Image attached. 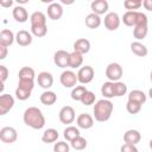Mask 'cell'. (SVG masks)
Returning a JSON list of instances; mask_svg holds the SVG:
<instances>
[{"label": "cell", "mask_w": 152, "mask_h": 152, "mask_svg": "<svg viewBox=\"0 0 152 152\" xmlns=\"http://www.w3.org/2000/svg\"><path fill=\"white\" fill-rule=\"evenodd\" d=\"M24 124L33 129H40L45 126V116L38 107H28L23 114Z\"/></svg>", "instance_id": "6da1fadb"}, {"label": "cell", "mask_w": 152, "mask_h": 152, "mask_svg": "<svg viewBox=\"0 0 152 152\" xmlns=\"http://www.w3.org/2000/svg\"><path fill=\"white\" fill-rule=\"evenodd\" d=\"M113 109H114V106H113V103L108 99L99 100L95 103L94 109H93L95 120L99 121V122H104V121L109 120L110 116H112Z\"/></svg>", "instance_id": "7a4b0ae2"}, {"label": "cell", "mask_w": 152, "mask_h": 152, "mask_svg": "<svg viewBox=\"0 0 152 152\" xmlns=\"http://www.w3.org/2000/svg\"><path fill=\"white\" fill-rule=\"evenodd\" d=\"M122 21L126 26H139L147 25V15L139 11H127L122 15Z\"/></svg>", "instance_id": "3957f363"}, {"label": "cell", "mask_w": 152, "mask_h": 152, "mask_svg": "<svg viewBox=\"0 0 152 152\" xmlns=\"http://www.w3.org/2000/svg\"><path fill=\"white\" fill-rule=\"evenodd\" d=\"M124 75V70L122 66L119 63H109L106 68V77L108 78V81L110 82H118L120 81V78Z\"/></svg>", "instance_id": "277c9868"}, {"label": "cell", "mask_w": 152, "mask_h": 152, "mask_svg": "<svg viewBox=\"0 0 152 152\" xmlns=\"http://www.w3.org/2000/svg\"><path fill=\"white\" fill-rule=\"evenodd\" d=\"M59 81L61 84L65 88H75L76 83L78 82L77 74H75L72 70H64L59 76Z\"/></svg>", "instance_id": "5b68a950"}, {"label": "cell", "mask_w": 152, "mask_h": 152, "mask_svg": "<svg viewBox=\"0 0 152 152\" xmlns=\"http://www.w3.org/2000/svg\"><path fill=\"white\" fill-rule=\"evenodd\" d=\"M94 75H95V72H94L93 66H90V65H84V66H82V68L78 69L77 80H78V82L82 83V84H88V83H90V82L93 81Z\"/></svg>", "instance_id": "8992f818"}, {"label": "cell", "mask_w": 152, "mask_h": 152, "mask_svg": "<svg viewBox=\"0 0 152 152\" xmlns=\"http://www.w3.org/2000/svg\"><path fill=\"white\" fill-rule=\"evenodd\" d=\"M58 118L59 121L64 125H70L74 122L76 115H75V110L71 106H64L61 108L59 113H58Z\"/></svg>", "instance_id": "52a82bcc"}, {"label": "cell", "mask_w": 152, "mask_h": 152, "mask_svg": "<svg viewBox=\"0 0 152 152\" xmlns=\"http://www.w3.org/2000/svg\"><path fill=\"white\" fill-rule=\"evenodd\" d=\"M104 27L108 30V31H115L119 28L120 26V23H121V19L119 17L118 13L115 12H109L104 15Z\"/></svg>", "instance_id": "ba28073f"}, {"label": "cell", "mask_w": 152, "mask_h": 152, "mask_svg": "<svg viewBox=\"0 0 152 152\" xmlns=\"http://www.w3.org/2000/svg\"><path fill=\"white\" fill-rule=\"evenodd\" d=\"M18 138V133L15 131V128L11 127V126H6L2 127L0 129V140L5 144H13Z\"/></svg>", "instance_id": "9c48e42d"}, {"label": "cell", "mask_w": 152, "mask_h": 152, "mask_svg": "<svg viewBox=\"0 0 152 152\" xmlns=\"http://www.w3.org/2000/svg\"><path fill=\"white\" fill-rule=\"evenodd\" d=\"M69 57H70V52L65 50H58L53 55V62L57 66L64 69L69 66Z\"/></svg>", "instance_id": "30bf717a"}, {"label": "cell", "mask_w": 152, "mask_h": 152, "mask_svg": "<svg viewBox=\"0 0 152 152\" xmlns=\"http://www.w3.org/2000/svg\"><path fill=\"white\" fill-rule=\"evenodd\" d=\"M14 106V99L10 94H2L0 96V115L7 114Z\"/></svg>", "instance_id": "8fae6325"}, {"label": "cell", "mask_w": 152, "mask_h": 152, "mask_svg": "<svg viewBox=\"0 0 152 152\" xmlns=\"http://www.w3.org/2000/svg\"><path fill=\"white\" fill-rule=\"evenodd\" d=\"M37 82H38V86L39 87H42L43 89H49V88H51L52 87V84H53V77H52V75L50 74V72H48V71H42V72H39L38 74V76H37Z\"/></svg>", "instance_id": "7c38bea8"}, {"label": "cell", "mask_w": 152, "mask_h": 152, "mask_svg": "<svg viewBox=\"0 0 152 152\" xmlns=\"http://www.w3.org/2000/svg\"><path fill=\"white\" fill-rule=\"evenodd\" d=\"M77 126L78 128H83V129H89L94 126V118L88 114V113H81L77 119H76Z\"/></svg>", "instance_id": "4fadbf2b"}, {"label": "cell", "mask_w": 152, "mask_h": 152, "mask_svg": "<svg viewBox=\"0 0 152 152\" xmlns=\"http://www.w3.org/2000/svg\"><path fill=\"white\" fill-rule=\"evenodd\" d=\"M63 15V7L58 2H51L48 6V17L52 20H58Z\"/></svg>", "instance_id": "5bb4252c"}, {"label": "cell", "mask_w": 152, "mask_h": 152, "mask_svg": "<svg viewBox=\"0 0 152 152\" xmlns=\"http://www.w3.org/2000/svg\"><path fill=\"white\" fill-rule=\"evenodd\" d=\"M108 7H109V5H108V1L107 0H94L90 4V8H91L93 13H95L97 15H101V14L107 13Z\"/></svg>", "instance_id": "9a60e30c"}, {"label": "cell", "mask_w": 152, "mask_h": 152, "mask_svg": "<svg viewBox=\"0 0 152 152\" xmlns=\"http://www.w3.org/2000/svg\"><path fill=\"white\" fill-rule=\"evenodd\" d=\"M140 140H141V134L137 129H128L124 134V141H125V144L137 145Z\"/></svg>", "instance_id": "2e32d148"}, {"label": "cell", "mask_w": 152, "mask_h": 152, "mask_svg": "<svg viewBox=\"0 0 152 152\" xmlns=\"http://www.w3.org/2000/svg\"><path fill=\"white\" fill-rule=\"evenodd\" d=\"M15 42L20 46H27L32 43V34L26 30H20L15 34Z\"/></svg>", "instance_id": "e0dca14e"}, {"label": "cell", "mask_w": 152, "mask_h": 152, "mask_svg": "<svg viewBox=\"0 0 152 152\" xmlns=\"http://www.w3.org/2000/svg\"><path fill=\"white\" fill-rule=\"evenodd\" d=\"M12 15L15 19V21H18V23H25L28 19V13H27L26 8L20 6V5H18V6H15L13 8Z\"/></svg>", "instance_id": "ac0fdd59"}, {"label": "cell", "mask_w": 152, "mask_h": 152, "mask_svg": "<svg viewBox=\"0 0 152 152\" xmlns=\"http://www.w3.org/2000/svg\"><path fill=\"white\" fill-rule=\"evenodd\" d=\"M14 40H15V36L11 30L4 28L0 32V44L1 45H5V46L8 48V46H11L13 44Z\"/></svg>", "instance_id": "d6986e66"}, {"label": "cell", "mask_w": 152, "mask_h": 152, "mask_svg": "<svg viewBox=\"0 0 152 152\" xmlns=\"http://www.w3.org/2000/svg\"><path fill=\"white\" fill-rule=\"evenodd\" d=\"M90 50V42L86 38H80L74 43V51H77L82 55L88 53Z\"/></svg>", "instance_id": "ffe728a7"}, {"label": "cell", "mask_w": 152, "mask_h": 152, "mask_svg": "<svg viewBox=\"0 0 152 152\" xmlns=\"http://www.w3.org/2000/svg\"><path fill=\"white\" fill-rule=\"evenodd\" d=\"M40 102L45 106H52L56 103L57 101V95L55 91H51V90H45L40 94V97H39Z\"/></svg>", "instance_id": "44dd1931"}, {"label": "cell", "mask_w": 152, "mask_h": 152, "mask_svg": "<svg viewBox=\"0 0 152 152\" xmlns=\"http://www.w3.org/2000/svg\"><path fill=\"white\" fill-rule=\"evenodd\" d=\"M147 100V96L146 94L142 91V90H139V89H134L129 93L128 95V101H133V102H137V103H140L141 106L146 102Z\"/></svg>", "instance_id": "7402d4cb"}, {"label": "cell", "mask_w": 152, "mask_h": 152, "mask_svg": "<svg viewBox=\"0 0 152 152\" xmlns=\"http://www.w3.org/2000/svg\"><path fill=\"white\" fill-rule=\"evenodd\" d=\"M131 51H132L135 56H138V57H145V56L148 53L147 48H146L142 43H140V42H138V40L131 43Z\"/></svg>", "instance_id": "603a6c76"}, {"label": "cell", "mask_w": 152, "mask_h": 152, "mask_svg": "<svg viewBox=\"0 0 152 152\" xmlns=\"http://www.w3.org/2000/svg\"><path fill=\"white\" fill-rule=\"evenodd\" d=\"M83 63V55L77 52V51H72L70 52V57H69V68L71 69H76L80 68Z\"/></svg>", "instance_id": "cb8c5ba5"}, {"label": "cell", "mask_w": 152, "mask_h": 152, "mask_svg": "<svg viewBox=\"0 0 152 152\" xmlns=\"http://www.w3.org/2000/svg\"><path fill=\"white\" fill-rule=\"evenodd\" d=\"M58 135L59 134L55 128H48L44 131V133L42 135V141L45 144H52V142L57 141Z\"/></svg>", "instance_id": "d4e9b609"}, {"label": "cell", "mask_w": 152, "mask_h": 152, "mask_svg": "<svg viewBox=\"0 0 152 152\" xmlns=\"http://www.w3.org/2000/svg\"><path fill=\"white\" fill-rule=\"evenodd\" d=\"M84 23H86V26L89 28H97L101 25V18H100V15L91 12L86 17Z\"/></svg>", "instance_id": "484cf974"}, {"label": "cell", "mask_w": 152, "mask_h": 152, "mask_svg": "<svg viewBox=\"0 0 152 152\" xmlns=\"http://www.w3.org/2000/svg\"><path fill=\"white\" fill-rule=\"evenodd\" d=\"M30 21H31V26H33V25H46V15L40 11H36L31 14Z\"/></svg>", "instance_id": "4316f807"}, {"label": "cell", "mask_w": 152, "mask_h": 152, "mask_svg": "<svg viewBox=\"0 0 152 152\" xmlns=\"http://www.w3.org/2000/svg\"><path fill=\"white\" fill-rule=\"evenodd\" d=\"M63 135H64V138H65L68 141H72L75 138L80 137L81 133H80V129H78L77 127H75V126H68V127L64 129Z\"/></svg>", "instance_id": "83f0119b"}, {"label": "cell", "mask_w": 152, "mask_h": 152, "mask_svg": "<svg viewBox=\"0 0 152 152\" xmlns=\"http://www.w3.org/2000/svg\"><path fill=\"white\" fill-rule=\"evenodd\" d=\"M19 80H34L36 77V72L30 66H23L20 70H19Z\"/></svg>", "instance_id": "f1b7e54d"}, {"label": "cell", "mask_w": 152, "mask_h": 152, "mask_svg": "<svg viewBox=\"0 0 152 152\" xmlns=\"http://www.w3.org/2000/svg\"><path fill=\"white\" fill-rule=\"evenodd\" d=\"M113 93H114V96L116 97L124 96L127 93V86L121 81L113 82Z\"/></svg>", "instance_id": "f546056e"}, {"label": "cell", "mask_w": 152, "mask_h": 152, "mask_svg": "<svg viewBox=\"0 0 152 152\" xmlns=\"http://www.w3.org/2000/svg\"><path fill=\"white\" fill-rule=\"evenodd\" d=\"M147 32H148V26L147 25H139V26L134 27L133 36H134L135 39L141 40V39H144L147 36Z\"/></svg>", "instance_id": "4dcf8cb0"}, {"label": "cell", "mask_w": 152, "mask_h": 152, "mask_svg": "<svg viewBox=\"0 0 152 152\" xmlns=\"http://www.w3.org/2000/svg\"><path fill=\"white\" fill-rule=\"evenodd\" d=\"M101 94L103 95L104 99H112L114 97V93H113V82L110 81H107L102 84L101 87Z\"/></svg>", "instance_id": "1f68e13d"}, {"label": "cell", "mask_w": 152, "mask_h": 152, "mask_svg": "<svg viewBox=\"0 0 152 152\" xmlns=\"http://www.w3.org/2000/svg\"><path fill=\"white\" fill-rule=\"evenodd\" d=\"M86 91H87V88L84 86H76L71 90V99L75 101H81Z\"/></svg>", "instance_id": "d6a6232c"}, {"label": "cell", "mask_w": 152, "mask_h": 152, "mask_svg": "<svg viewBox=\"0 0 152 152\" xmlns=\"http://www.w3.org/2000/svg\"><path fill=\"white\" fill-rule=\"evenodd\" d=\"M31 33L34 37L42 38V37L46 36V33H48V26L46 25H33V26H31Z\"/></svg>", "instance_id": "836d02e7"}, {"label": "cell", "mask_w": 152, "mask_h": 152, "mask_svg": "<svg viewBox=\"0 0 152 152\" xmlns=\"http://www.w3.org/2000/svg\"><path fill=\"white\" fill-rule=\"evenodd\" d=\"M70 146L74 148V150H77V151H82L87 147V140L83 138V137H77L75 138L72 141H70Z\"/></svg>", "instance_id": "e575fe53"}, {"label": "cell", "mask_w": 152, "mask_h": 152, "mask_svg": "<svg viewBox=\"0 0 152 152\" xmlns=\"http://www.w3.org/2000/svg\"><path fill=\"white\" fill-rule=\"evenodd\" d=\"M124 6L128 11H135L142 6V1L141 0H126L124 1Z\"/></svg>", "instance_id": "d590c367"}, {"label": "cell", "mask_w": 152, "mask_h": 152, "mask_svg": "<svg viewBox=\"0 0 152 152\" xmlns=\"http://www.w3.org/2000/svg\"><path fill=\"white\" fill-rule=\"evenodd\" d=\"M95 100H96V95H95L93 91L87 90L86 94L83 95L81 102H82V104H84V106H90V104H93V103L95 102Z\"/></svg>", "instance_id": "8d00e7d4"}, {"label": "cell", "mask_w": 152, "mask_h": 152, "mask_svg": "<svg viewBox=\"0 0 152 152\" xmlns=\"http://www.w3.org/2000/svg\"><path fill=\"white\" fill-rule=\"evenodd\" d=\"M126 109L129 114H138L141 110V104L137 103V102H133V101H127Z\"/></svg>", "instance_id": "74e56055"}, {"label": "cell", "mask_w": 152, "mask_h": 152, "mask_svg": "<svg viewBox=\"0 0 152 152\" xmlns=\"http://www.w3.org/2000/svg\"><path fill=\"white\" fill-rule=\"evenodd\" d=\"M18 87L21 89H25L27 91H32L34 88V82H33V80H19Z\"/></svg>", "instance_id": "f35d334b"}, {"label": "cell", "mask_w": 152, "mask_h": 152, "mask_svg": "<svg viewBox=\"0 0 152 152\" xmlns=\"http://www.w3.org/2000/svg\"><path fill=\"white\" fill-rule=\"evenodd\" d=\"M53 152H70V145L65 141H57L53 145Z\"/></svg>", "instance_id": "ab89813d"}, {"label": "cell", "mask_w": 152, "mask_h": 152, "mask_svg": "<svg viewBox=\"0 0 152 152\" xmlns=\"http://www.w3.org/2000/svg\"><path fill=\"white\" fill-rule=\"evenodd\" d=\"M30 96H31V91H27V90H25V89H21V88H19V87H17V89H15V97H17L18 100L25 101V100H27Z\"/></svg>", "instance_id": "60d3db41"}, {"label": "cell", "mask_w": 152, "mask_h": 152, "mask_svg": "<svg viewBox=\"0 0 152 152\" xmlns=\"http://www.w3.org/2000/svg\"><path fill=\"white\" fill-rule=\"evenodd\" d=\"M120 152H139L135 145H131V144H124L120 147Z\"/></svg>", "instance_id": "b9f144b4"}, {"label": "cell", "mask_w": 152, "mask_h": 152, "mask_svg": "<svg viewBox=\"0 0 152 152\" xmlns=\"http://www.w3.org/2000/svg\"><path fill=\"white\" fill-rule=\"evenodd\" d=\"M8 77V69L5 65H0V80L1 83H4Z\"/></svg>", "instance_id": "7bdbcfd3"}, {"label": "cell", "mask_w": 152, "mask_h": 152, "mask_svg": "<svg viewBox=\"0 0 152 152\" xmlns=\"http://www.w3.org/2000/svg\"><path fill=\"white\" fill-rule=\"evenodd\" d=\"M7 53H8L7 46L0 44V59H5V58L7 57Z\"/></svg>", "instance_id": "ee69618b"}, {"label": "cell", "mask_w": 152, "mask_h": 152, "mask_svg": "<svg viewBox=\"0 0 152 152\" xmlns=\"http://www.w3.org/2000/svg\"><path fill=\"white\" fill-rule=\"evenodd\" d=\"M142 6L145 7V10L152 12V0H144L142 1Z\"/></svg>", "instance_id": "f6af8a7d"}, {"label": "cell", "mask_w": 152, "mask_h": 152, "mask_svg": "<svg viewBox=\"0 0 152 152\" xmlns=\"http://www.w3.org/2000/svg\"><path fill=\"white\" fill-rule=\"evenodd\" d=\"M12 5H13V1L12 0H7V1L1 0L0 1V6H2V7H11Z\"/></svg>", "instance_id": "bcb514c9"}, {"label": "cell", "mask_w": 152, "mask_h": 152, "mask_svg": "<svg viewBox=\"0 0 152 152\" xmlns=\"http://www.w3.org/2000/svg\"><path fill=\"white\" fill-rule=\"evenodd\" d=\"M62 4H66V5H70V4H74V1H66V0H62Z\"/></svg>", "instance_id": "7dc6e473"}, {"label": "cell", "mask_w": 152, "mask_h": 152, "mask_svg": "<svg viewBox=\"0 0 152 152\" xmlns=\"http://www.w3.org/2000/svg\"><path fill=\"white\" fill-rule=\"evenodd\" d=\"M148 96H150V99L152 100V88H150V90H148Z\"/></svg>", "instance_id": "c3c4849f"}, {"label": "cell", "mask_w": 152, "mask_h": 152, "mask_svg": "<svg viewBox=\"0 0 152 152\" xmlns=\"http://www.w3.org/2000/svg\"><path fill=\"white\" fill-rule=\"evenodd\" d=\"M27 0H18V4H26Z\"/></svg>", "instance_id": "681fc988"}, {"label": "cell", "mask_w": 152, "mask_h": 152, "mask_svg": "<svg viewBox=\"0 0 152 152\" xmlns=\"http://www.w3.org/2000/svg\"><path fill=\"white\" fill-rule=\"evenodd\" d=\"M148 145H150V148H151V151H152V139L150 140V144H148Z\"/></svg>", "instance_id": "f907efd6"}, {"label": "cell", "mask_w": 152, "mask_h": 152, "mask_svg": "<svg viewBox=\"0 0 152 152\" xmlns=\"http://www.w3.org/2000/svg\"><path fill=\"white\" fill-rule=\"evenodd\" d=\"M150 78H151V81H152V70H151V72H150Z\"/></svg>", "instance_id": "816d5d0a"}]
</instances>
